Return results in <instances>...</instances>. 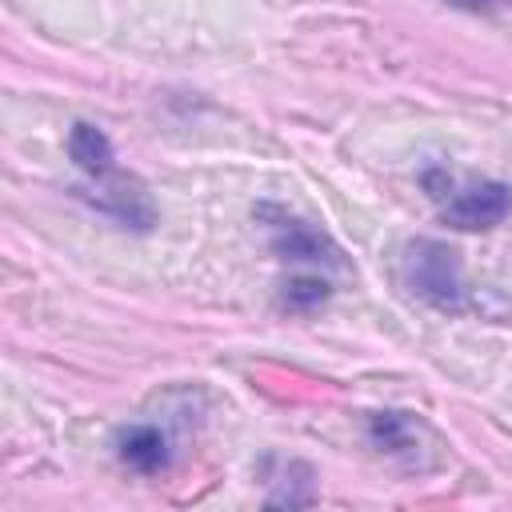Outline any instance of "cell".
I'll use <instances>...</instances> for the list:
<instances>
[{
    "label": "cell",
    "mask_w": 512,
    "mask_h": 512,
    "mask_svg": "<svg viewBox=\"0 0 512 512\" xmlns=\"http://www.w3.org/2000/svg\"><path fill=\"white\" fill-rule=\"evenodd\" d=\"M260 220H268V240H272V252L280 260H292V264H328V268H340V248L320 232L312 228L308 220L300 216H288L272 204H260Z\"/></svg>",
    "instance_id": "277c9868"
},
{
    "label": "cell",
    "mask_w": 512,
    "mask_h": 512,
    "mask_svg": "<svg viewBox=\"0 0 512 512\" xmlns=\"http://www.w3.org/2000/svg\"><path fill=\"white\" fill-rule=\"evenodd\" d=\"M368 432H372V444L376 448H388V452H400L408 448L412 440V420L404 412H376L368 420Z\"/></svg>",
    "instance_id": "ba28073f"
},
{
    "label": "cell",
    "mask_w": 512,
    "mask_h": 512,
    "mask_svg": "<svg viewBox=\"0 0 512 512\" xmlns=\"http://www.w3.org/2000/svg\"><path fill=\"white\" fill-rule=\"evenodd\" d=\"M456 4H468V8H480V4H488V0H456Z\"/></svg>",
    "instance_id": "9c48e42d"
},
{
    "label": "cell",
    "mask_w": 512,
    "mask_h": 512,
    "mask_svg": "<svg viewBox=\"0 0 512 512\" xmlns=\"http://www.w3.org/2000/svg\"><path fill=\"white\" fill-rule=\"evenodd\" d=\"M68 156L72 164L88 176V180H100L116 168V152H112V140L104 136V128L88 124V120H76L68 128Z\"/></svg>",
    "instance_id": "5b68a950"
},
{
    "label": "cell",
    "mask_w": 512,
    "mask_h": 512,
    "mask_svg": "<svg viewBox=\"0 0 512 512\" xmlns=\"http://www.w3.org/2000/svg\"><path fill=\"white\" fill-rule=\"evenodd\" d=\"M328 292H332V284H328L324 276H292V280L284 284V292H280V304L292 308V312H308V308L324 304Z\"/></svg>",
    "instance_id": "52a82bcc"
},
{
    "label": "cell",
    "mask_w": 512,
    "mask_h": 512,
    "mask_svg": "<svg viewBox=\"0 0 512 512\" xmlns=\"http://www.w3.org/2000/svg\"><path fill=\"white\" fill-rule=\"evenodd\" d=\"M80 196H84L96 212L112 216L116 224H124V228H132V232H148V228L156 224L152 196H148V188H144L132 172L112 168L108 176L92 180V188H80Z\"/></svg>",
    "instance_id": "3957f363"
},
{
    "label": "cell",
    "mask_w": 512,
    "mask_h": 512,
    "mask_svg": "<svg viewBox=\"0 0 512 512\" xmlns=\"http://www.w3.org/2000/svg\"><path fill=\"white\" fill-rule=\"evenodd\" d=\"M404 284L432 308L440 312H460L464 308V280H460V260L448 244L440 240H412L404 248Z\"/></svg>",
    "instance_id": "7a4b0ae2"
},
{
    "label": "cell",
    "mask_w": 512,
    "mask_h": 512,
    "mask_svg": "<svg viewBox=\"0 0 512 512\" xmlns=\"http://www.w3.org/2000/svg\"><path fill=\"white\" fill-rule=\"evenodd\" d=\"M424 188H428V196L440 204L444 224H452V228H460V232L496 228V224L512 212V188L500 184V180L456 184L448 172L428 168V172H424Z\"/></svg>",
    "instance_id": "6da1fadb"
},
{
    "label": "cell",
    "mask_w": 512,
    "mask_h": 512,
    "mask_svg": "<svg viewBox=\"0 0 512 512\" xmlns=\"http://www.w3.org/2000/svg\"><path fill=\"white\" fill-rule=\"evenodd\" d=\"M116 456L136 472H160L168 464V436L156 424H132L116 436Z\"/></svg>",
    "instance_id": "8992f818"
}]
</instances>
